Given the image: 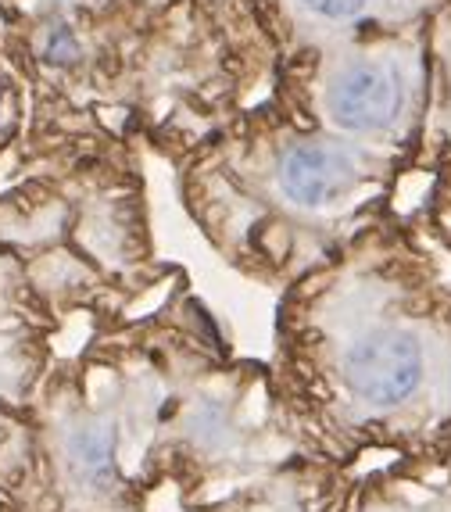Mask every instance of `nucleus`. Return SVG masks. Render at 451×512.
<instances>
[{
  "label": "nucleus",
  "mask_w": 451,
  "mask_h": 512,
  "mask_svg": "<svg viewBox=\"0 0 451 512\" xmlns=\"http://www.w3.org/2000/svg\"><path fill=\"white\" fill-rule=\"evenodd\" d=\"M273 373L319 459L358 470L451 444V258L387 208L283 287Z\"/></svg>",
  "instance_id": "f257e3e1"
},
{
  "label": "nucleus",
  "mask_w": 451,
  "mask_h": 512,
  "mask_svg": "<svg viewBox=\"0 0 451 512\" xmlns=\"http://www.w3.org/2000/svg\"><path fill=\"white\" fill-rule=\"evenodd\" d=\"M29 86V158L144 162L179 154L269 94L276 47L244 0H126L8 22Z\"/></svg>",
  "instance_id": "f03ea898"
},
{
  "label": "nucleus",
  "mask_w": 451,
  "mask_h": 512,
  "mask_svg": "<svg viewBox=\"0 0 451 512\" xmlns=\"http://www.w3.org/2000/svg\"><path fill=\"white\" fill-rule=\"evenodd\" d=\"M176 197L208 248L280 294L398 205L405 176L258 97L169 162Z\"/></svg>",
  "instance_id": "7ed1b4c3"
},
{
  "label": "nucleus",
  "mask_w": 451,
  "mask_h": 512,
  "mask_svg": "<svg viewBox=\"0 0 451 512\" xmlns=\"http://www.w3.org/2000/svg\"><path fill=\"white\" fill-rule=\"evenodd\" d=\"M162 473V366L144 312L54 362L22 416L8 512H154Z\"/></svg>",
  "instance_id": "20e7f679"
},
{
  "label": "nucleus",
  "mask_w": 451,
  "mask_h": 512,
  "mask_svg": "<svg viewBox=\"0 0 451 512\" xmlns=\"http://www.w3.org/2000/svg\"><path fill=\"white\" fill-rule=\"evenodd\" d=\"M147 323L162 366L165 495L179 512L315 455L283 405L273 366L240 359L183 269L151 298Z\"/></svg>",
  "instance_id": "39448f33"
},
{
  "label": "nucleus",
  "mask_w": 451,
  "mask_h": 512,
  "mask_svg": "<svg viewBox=\"0 0 451 512\" xmlns=\"http://www.w3.org/2000/svg\"><path fill=\"white\" fill-rule=\"evenodd\" d=\"M269 94L409 180L430 115V18L283 54Z\"/></svg>",
  "instance_id": "423d86ee"
},
{
  "label": "nucleus",
  "mask_w": 451,
  "mask_h": 512,
  "mask_svg": "<svg viewBox=\"0 0 451 512\" xmlns=\"http://www.w3.org/2000/svg\"><path fill=\"white\" fill-rule=\"evenodd\" d=\"M276 58L430 18L448 0H244Z\"/></svg>",
  "instance_id": "0eeeda50"
},
{
  "label": "nucleus",
  "mask_w": 451,
  "mask_h": 512,
  "mask_svg": "<svg viewBox=\"0 0 451 512\" xmlns=\"http://www.w3.org/2000/svg\"><path fill=\"white\" fill-rule=\"evenodd\" d=\"M337 512H451V444L355 470Z\"/></svg>",
  "instance_id": "6e6552de"
},
{
  "label": "nucleus",
  "mask_w": 451,
  "mask_h": 512,
  "mask_svg": "<svg viewBox=\"0 0 451 512\" xmlns=\"http://www.w3.org/2000/svg\"><path fill=\"white\" fill-rule=\"evenodd\" d=\"M351 473L355 470H344L330 459L305 455L230 495L187 505L183 512H337Z\"/></svg>",
  "instance_id": "1a4fd4ad"
},
{
  "label": "nucleus",
  "mask_w": 451,
  "mask_h": 512,
  "mask_svg": "<svg viewBox=\"0 0 451 512\" xmlns=\"http://www.w3.org/2000/svg\"><path fill=\"white\" fill-rule=\"evenodd\" d=\"M444 158H451V0L430 15V115L416 172Z\"/></svg>",
  "instance_id": "9d476101"
},
{
  "label": "nucleus",
  "mask_w": 451,
  "mask_h": 512,
  "mask_svg": "<svg viewBox=\"0 0 451 512\" xmlns=\"http://www.w3.org/2000/svg\"><path fill=\"white\" fill-rule=\"evenodd\" d=\"M423 176H426V194L412 215H416V222L426 230V237L451 258V158L430 165Z\"/></svg>",
  "instance_id": "9b49d317"
},
{
  "label": "nucleus",
  "mask_w": 451,
  "mask_h": 512,
  "mask_svg": "<svg viewBox=\"0 0 451 512\" xmlns=\"http://www.w3.org/2000/svg\"><path fill=\"white\" fill-rule=\"evenodd\" d=\"M115 4H126V0H0V11L8 22L22 15H33V11H47V8H65V11H104L115 8Z\"/></svg>",
  "instance_id": "f8f14e48"
},
{
  "label": "nucleus",
  "mask_w": 451,
  "mask_h": 512,
  "mask_svg": "<svg viewBox=\"0 0 451 512\" xmlns=\"http://www.w3.org/2000/svg\"><path fill=\"white\" fill-rule=\"evenodd\" d=\"M22 119H26V115H22V104H18V86L0 72V147L11 144V137L18 133Z\"/></svg>",
  "instance_id": "ddd939ff"
}]
</instances>
